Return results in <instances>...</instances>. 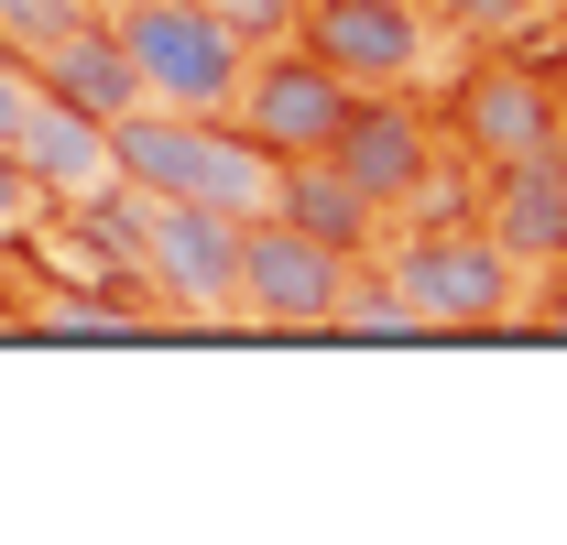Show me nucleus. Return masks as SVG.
I'll list each match as a JSON object with an SVG mask.
<instances>
[{
  "instance_id": "obj_2",
  "label": "nucleus",
  "mask_w": 567,
  "mask_h": 545,
  "mask_svg": "<svg viewBox=\"0 0 567 545\" xmlns=\"http://www.w3.org/2000/svg\"><path fill=\"white\" fill-rule=\"evenodd\" d=\"M393 295L425 317V339H492L524 317V263L502 251L481 218H404Z\"/></svg>"
},
{
  "instance_id": "obj_11",
  "label": "nucleus",
  "mask_w": 567,
  "mask_h": 545,
  "mask_svg": "<svg viewBox=\"0 0 567 545\" xmlns=\"http://www.w3.org/2000/svg\"><path fill=\"white\" fill-rule=\"evenodd\" d=\"M33 88L66 99V110H87V121L142 110V76H132V55H121V33H110V0H87L76 22H55V33L33 44Z\"/></svg>"
},
{
  "instance_id": "obj_18",
  "label": "nucleus",
  "mask_w": 567,
  "mask_h": 545,
  "mask_svg": "<svg viewBox=\"0 0 567 545\" xmlns=\"http://www.w3.org/2000/svg\"><path fill=\"white\" fill-rule=\"evenodd\" d=\"M33 99H44V88H33V55H22V44H0V142L22 132V110H33Z\"/></svg>"
},
{
  "instance_id": "obj_10",
  "label": "nucleus",
  "mask_w": 567,
  "mask_h": 545,
  "mask_svg": "<svg viewBox=\"0 0 567 545\" xmlns=\"http://www.w3.org/2000/svg\"><path fill=\"white\" fill-rule=\"evenodd\" d=\"M11 153H22L33 197L66 207V218L121 186V164H110V121H87V110H66V99H33V110H22V132H11Z\"/></svg>"
},
{
  "instance_id": "obj_1",
  "label": "nucleus",
  "mask_w": 567,
  "mask_h": 545,
  "mask_svg": "<svg viewBox=\"0 0 567 545\" xmlns=\"http://www.w3.org/2000/svg\"><path fill=\"white\" fill-rule=\"evenodd\" d=\"M110 164H121V186H142V197H197L218 218H274V175H284L240 121L164 110V99H142V110L110 121Z\"/></svg>"
},
{
  "instance_id": "obj_6",
  "label": "nucleus",
  "mask_w": 567,
  "mask_h": 545,
  "mask_svg": "<svg viewBox=\"0 0 567 545\" xmlns=\"http://www.w3.org/2000/svg\"><path fill=\"white\" fill-rule=\"evenodd\" d=\"M328 164H339L382 218H447V207H458L447 175H436V110H415L404 88L360 99L350 121H339V142H328Z\"/></svg>"
},
{
  "instance_id": "obj_4",
  "label": "nucleus",
  "mask_w": 567,
  "mask_h": 545,
  "mask_svg": "<svg viewBox=\"0 0 567 545\" xmlns=\"http://www.w3.org/2000/svg\"><path fill=\"white\" fill-rule=\"evenodd\" d=\"M110 33H121V55H132L142 99H164V110H218V121H229L251 44L218 22L208 0H110Z\"/></svg>"
},
{
  "instance_id": "obj_8",
  "label": "nucleus",
  "mask_w": 567,
  "mask_h": 545,
  "mask_svg": "<svg viewBox=\"0 0 567 545\" xmlns=\"http://www.w3.org/2000/svg\"><path fill=\"white\" fill-rule=\"evenodd\" d=\"M350 110H360V88H350L339 66H317L295 33H284V44H251V66H240V99H229V121L262 142L274 164H306V153H328Z\"/></svg>"
},
{
  "instance_id": "obj_17",
  "label": "nucleus",
  "mask_w": 567,
  "mask_h": 545,
  "mask_svg": "<svg viewBox=\"0 0 567 545\" xmlns=\"http://www.w3.org/2000/svg\"><path fill=\"white\" fill-rule=\"evenodd\" d=\"M208 11H218V22H229V33H240V44H284L306 0H208Z\"/></svg>"
},
{
  "instance_id": "obj_9",
  "label": "nucleus",
  "mask_w": 567,
  "mask_h": 545,
  "mask_svg": "<svg viewBox=\"0 0 567 545\" xmlns=\"http://www.w3.org/2000/svg\"><path fill=\"white\" fill-rule=\"evenodd\" d=\"M295 44H306L317 66H339L360 99H382V88H415L425 76L436 11H425V0H306V11H295Z\"/></svg>"
},
{
  "instance_id": "obj_16",
  "label": "nucleus",
  "mask_w": 567,
  "mask_h": 545,
  "mask_svg": "<svg viewBox=\"0 0 567 545\" xmlns=\"http://www.w3.org/2000/svg\"><path fill=\"white\" fill-rule=\"evenodd\" d=\"M44 229V197H33V175H22V153L0 142V240H33Z\"/></svg>"
},
{
  "instance_id": "obj_19",
  "label": "nucleus",
  "mask_w": 567,
  "mask_h": 545,
  "mask_svg": "<svg viewBox=\"0 0 567 545\" xmlns=\"http://www.w3.org/2000/svg\"><path fill=\"white\" fill-rule=\"evenodd\" d=\"M535 284H546V295L524 306V328H535V339H567V263H546Z\"/></svg>"
},
{
  "instance_id": "obj_13",
  "label": "nucleus",
  "mask_w": 567,
  "mask_h": 545,
  "mask_svg": "<svg viewBox=\"0 0 567 545\" xmlns=\"http://www.w3.org/2000/svg\"><path fill=\"white\" fill-rule=\"evenodd\" d=\"M274 218H295L306 240H328V251H350V263H371V240H382V207L360 197L328 153H306V164L274 175Z\"/></svg>"
},
{
  "instance_id": "obj_3",
  "label": "nucleus",
  "mask_w": 567,
  "mask_h": 545,
  "mask_svg": "<svg viewBox=\"0 0 567 545\" xmlns=\"http://www.w3.org/2000/svg\"><path fill=\"white\" fill-rule=\"evenodd\" d=\"M99 207L121 218L132 272H142V295H153L164 317H186V328L229 317V284H240V218H218V207H197V197H142V186H110Z\"/></svg>"
},
{
  "instance_id": "obj_20",
  "label": "nucleus",
  "mask_w": 567,
  "mask_h": 545,
  "mask_svg": "<svg viewBox=\"0 0 567 545\" xmlns=\"http://www.w3.org/2000/svg\"><path fill=\"white\" fill-rule=\"evenodd\" d=\"M557 110H567V88H557Z\"/></svg>"
},
{
  "instance_id": "obj_7",
  "label": "nucleus",
  "mask_w": 567,
  "mask_h": 545,
  "mask_svg": "<svg viewBox=\"0 0 567 545\" xmlns=\"http://www.w3.org/2000/svg\"><path fill=\"white\" fill-rule=\"evenodd\" d=\"M350 272H360L350 251L306 240L295 218H240V284H229V317H240V328H284V339H306V328L339 317Z\"/></svg>"
},
{
  "instance_id": "obj_15",
  "label": "nucleus",
  "mask_w": 567,
  "mask_h": 545,
  "mask_svg": "<svg viewBox=\"0 0 567 545\" xmlns=\"http://www.w3.org/2000/svg\"><path fill=\"white\" fill-rule=\"evenodd\" d=\"M11 328H22V339H142L132 306H87V295H44V306H22Z\"/></svg>"
},
{
  "instance_id": "obj_14",
  "label": "nucleus",
  "mask_w": 567,
  "mask_h": 545,
  "mask_svg": "<svg viewBox=\"0 0 567 545\" xmlns=\"http://www.w3.org/2000/svg\"><path fill=\"white\" fill-rule=\"evenodd\" d=\"M546 11H557V0H436V33H470V44L513 55V44L546 33Z\"/></svg>"
},
{
  "instance_id": "obj_12",
  "label": "nucleus",
  "mask_w": 567,
  "mask_h": 545,
  "mask_svg": "<svg viewBox=\"0 0 567 545\" xmlns=\"http://www.w3.org/2000/svg\"><path fill=\"white\" fill-rule=\"evenodd\" d=\"M481 229L524 263V284L546 263H567V153H535V164L481 175Z\"/></svg>"
},
{
  "instance_id": "obj_5",
  "label": "nucleus",
  "mask_w": 567,
  "mask_h": 545,
  "mask_svg": "<svg viewBox=\"0 0 567 545\" xmlns=\"http://www.w3.org/2000/svg\"><path fill=\"white\" fill-rule=\"evenodd\" d=\"M436 142H447L458 164L502 175V164L567 153V110H557V88L524 66V55H481V66L447 88V121H436Z\"/></svg>"
}]
</instances>
